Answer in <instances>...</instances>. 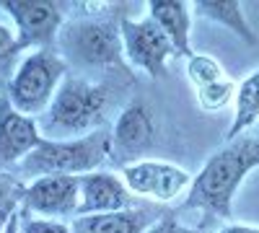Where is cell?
I'll use <instances>...</instances> for the list:
<instances>
[{
  "mask_svg": "<svg viewBox=\"0 0 259 233\" xmlns=\"http://www.w3.org/2000/svg\"><path fill=\"white\" fill-rule=\"evenodd\" d=\"M130 13L127 3H75L73 16L62 24L57 52L73 73L96 80L119 78L133 86L135 75L124 60L119 24Z\"/></svg>",
  "mask_w": 259,
  "mask_h": 233,
  "instance_id": "6da1fadb",
  "label": "cell"
},
{
  "mask_svg": "<svg viewBox=\"0 0 259 233\" xmlns=\"http://www.w3.org/2000/svg\"><path fill=\"white\" fill-rule=\"evenodd\" d=\"M254 168H259V137L241 135L236 140H226L221 151H215L194 174L179 210L200 213V228L205 230L215 220H228L233 213V200Z\"/></svg>",
  "mask_w": 259,
  "mask_h": 233,
  "instance_id": "7a4b0ae2",
  "label": "cell"
},
{
  "mask_svg": "<svg viewBox=\"0 0 259 233\" xmlns=\"http://www.w3.org/2000/svg\"><path fill=\"white\" fill-rule=\"evenodd\" d=\"M114 86L109 80H96L80 73H68L50 104L41 114L39 127L47 140H75L106 127L114 107Z\"/></svg>",
  "mask_w": 259,
  "mask_h": 233,
  "instance_id": "3957f363",
  "label": "cell"
},
{
  "mask_svg": "<svg viewBox=\"0 0 259 233\" xmlns=\"http://www.w3.org/2000/svg\"><path fill=\"white\" fill-rule=\"evenodd\" d=\"M112 163V127L75 137V140H45L16 168L21 181L39 176H85Z\"/></svg>",
  "mask_w": 259,
  "mask_h": 233,
  "instance_id": "277c9868",
  "label": "cell"
},
{
  "mask_svg": "<svg viewBox=\"0 0 259 233\" xmlns=\"http://www.w3.org/2000/svg\"><path fill=\"white\" fill-rule=\"evenodd\" d=\"M68 73H70V65L62 60L57 50H34L24 55L11 80L0 88H6L11 104L21 114L41 117L50 109L60 83L65 80Z\"/></svg>",
  "mask_w": 259,
  "mask_h": 233,
  "instance_id": "5b68a950",
  "label": "cell"
},
{
  "mask_svg": "<svg viewBox=\"0 0 259 233\" xmlns=\"http://www.w3.org/2000/svg\"><path fill=\"white\" fill-rule=\"evenodd\" d=\"M119 174L127 184V189L138 200L150 205H171L179 197H187L192 187V174L179 163L158 161V158H143L135 163H127L119 168Z\"/></svg>",
  "mask_w": 259,
  "mask_h": 233,
  "instance_id": "8992f818",
  "label": "cell"
},
{
  "mask_svg": "<svg viewBox=\"0 0 259 233\" xmlns=\"http://www.w3.org/2000/svg\"><path fill=\"white\" fill-rule=\"evenodd\" d=\"M3 11L16 29L21 50H57V36L65 24L62 6L55 0H0Z\"/></svg>",
  "mask_w": 259,
  "mask_h": 233,
  "instance_id": "52a82bcc",
  "label": "cell"
},
{
  "mask_svg": "<svg viewBox=\"0 0 259 233\" xmlns=\"http://www.w3.org/2000/svg\"><path fill=\"white\" fill-rule=\"evenodd\" d=\"M119 31H122V47H124L127 65L153 80H158L166 73L168 60L177 57V50L168 41V36L148 16L145 18L124 16L119 24Z\"/></svg>",
  "mask_w": 259,
  "mask_h": 233,
  "instance_id": "ba28073f",
  "label": "cell"
},
{
  "mask_svg": "<svg viewBox=\"0 0 259 233\" xmlns=\"http://www.w3.org/2000/svg\"><path fill=\"white\" fill-rule=\"evenodd\" d=\"M80 207V176H39L24 184L18 210L36 215V218H52L65 220L78 218Z\"/></svg>",
  "mask_w": 259,
  "mask_h": 233,
  "instance_id": "9c48e42d",
  "label": "cell"
},
{
  "mask_svg": "<svg viewBox=\"0 0 259 233\" xmlns=\"http://www.w3.org/2000/svg\"><path fill=\"white\" fill-rule=\"evenodd\" d=\"M156 117L148 101H127L112 124V163H135L143 161V153L156 143Z\"/></svg>",
  "mask_w": 259,
  "mask_h": 233,
  "instance_id": "30bf717a",
  "label": "cell"
},
{
  "mask_svg": "<svg viewBox=\"0 0 259 233\" xmlns=\"http://www.w3.org/2000/svg\"><path fill=\"white\" fill-rule=\"evenodd\" d=\"M45 140L39 122L21 114L11 104L6 88H0V171L18 168Z\"/></svg>",
  "mask_w": 259,
  "mask_h": 233,
  "instance_id": "8fae6325",
  "label": "cell"
},
{
  "mask_svg": "<svg viewBox=\"0 0 259 233\" xmlns=\"http://www.w3.org/2000/svg\"><path fill=\"white\" fill-rule=\"evenodd\" d=\"M143 205L133 192L127 189L122 174L101 168L80 176V207L78 215H99V213H117Z\"/></svg>",
  "mask_w": 259,
  "mask_h": 233,
  "instance_id": "7c38bea8",
  "label": "cell"
},
{
  "mask_svg": "<svg viewBox=\"0 0 259 233\" xmlns=\"http://www.w3.org/2000/svg\"><path fill=\"white\" fill-rule=\"evenodd\" d=\"M166 213L168 210L161 205L143 202L130 210H117V213L78 215L70 220V228L73 233H148Z\"/></svg>",
  "mask_w": 259,
  "mask_h": 233,
  "instance_id": "4fadbf2b",
  "label": "cell"
},
{
  "mask_svg": "<svg viewBox=\"0 0 259 233\" xmlns=\"http://www.w3.org/2000/svg\"><path fill=\"white\" fill-rule=\"evenodd\" d=\"M192 6L179 3V0H150L148 3V18H153L161 26V31L168 36V41L174 44L177 57H192Z\"/></svg>",
  "mask_w": 259,
  "mask_h": 233,
  "instance_id": "5bb4252c",
  "label": "cell"
},
{
  "mask_svg": "<svg viewBox=\"0 0 259 233\" xmlns=\"http://www.w3.org/2000/svg\"><path fill=\"white\" fill-rule=\"evenodd\" d=\"M192 13L228 29L231 34L239 36L246 47L259 44V36L251 29L249 18L244 13V6L239 3V0H197V3H192Z\"/></svg>",
  "mask_w": 259,
  "mask_h": 233,
  "instance_id": "9a60e30c",
  "label": "cell"
},
{
  "mask_svg": "<svg viewBox=\"0 0 259 233\" xmlns=\"http://www.w3.org/2000/svg\"><path fill=\"white\" fill-rule=\"evenodd\" d=\"M259 122V68L239 80L233 99V119L226 132V140H236L249 135V130Z\"/></svg>",
  "mask_w": 259,
  "mask_h": 233,
  "instance_id": "2e32d148",
  "label": "cell"
},
{
  "mask_svg": "<svg viewBox=\"0 0 259 233\" xmlns=\"http://www.w3.org/2000/svg\"><path fill=\"white\" fill-rule=\"evenodd\" d=\"M236 86L239 83H233L228 75L215 80V83H207L202 88H194V99H197V107L202 112H221L226 109L228 104H233L236 99Z\"/></svg>",
  "mask_w": 259,
  "mask_h": 233,
  "instance_id": "e0dca14e",
  "label": "cell"
},
{
  "mask_svg": "<svg viewBox=\"0 0 259 233\" xmlns=\"http://www.w3.org/2000/svg\"><path fill=\"white\" fill-rule=\"evenodd\" d=\"M184 73H187V80L192 83V88H202V86H207V83H215V80L226 78V70H223L221 62L215 57H210V55H200V52L187 57Z\"/></svg>",
  "mask_w": 259,
  "mask_h": 233,
  "instance_id": "ac0fdd59",
  "label": "cell"
},
{
  "mask_svg": "<svg viewBox=\"0 0 259 233\" xmlns=\"http://www.w3.org/2000/svg\"><path fill=\"white\" fill-rule=\"evenodd\" d=\"M21 55H24V50H21L16 29L8 24H0V86H6L11 75L16 73L18 62L24 60Z\"/></svg>",
  "mask_w": 259,
  "mask_h": 233,
  "instance_id": "d6986e66",
  "label": "cell"
},
{
  "mask_svg": "<svg viewBox=\"0 0 259 233\" xmlns=\"http://www.w3.org/2000/svg\"><path fill=\"white\" fill-rule=\"evenodd\" d=\"M21 215V233H73L70 223L52 220V218H36L26 210H18Z\"/></svg>",
  "mask_w": 259,
  "mask_h": 233,
  "instance_id": "ffe728a7",
  "label": "cell"
},
{
  "mask_svg": "<svg viewBox=\"0 0 259 233\" xmlns=\"http://www.w3.org/2000/svg\"><path fill=\"white\" fill-rule=\"evenodd\" d=\"M21 192H24V181L11 171H0V210L18 207Z\"/></svg>",
  "mask_w": 259,
  "mask_h": 233,
  "instance_id": "44dd1931",
  "label": "cell"
},
{
  "mask_svg": "<svg viewBox=\"0 0 259 233\" xmlns=\"http://www.w3.org/2000/svg\"><path fill=\"white\" fill-rule=\"evenodd\" d=\"M148 233H207V230L200 228V225H184L179 220V210H168Z\"/></svg>",
  "mask_w": 259,
  "mask_h": 233,
  "instance_id": "7402d4cb",
  "label": "cell"
},
{
  "mask_svg": "<svg viewBox=\"0 0 259 233\" xmlns=\"http://www.w3.org/2000/svg\"><path fill=\"white\" fill-rule=\"evenodd\" d=\"M215 233H259V225H249V223H223Z\"/></svg>",
  "mask_w": 259,
  "mask_h": 233,
  "instance_id": "603a6c76",
  "label": "cell"
},
{
  "mask_svg": "<svg viewBox=\"0 0 259 233\" xmlns=\"http://www.w3.org/2000/svg\"><path fill=\"white\" fill-rule=\"evenodd\" d=\"M6 233H21V215H18V210L11 215V220L6 225Z\"/></svg>",
  "mask_w": 259,
  "mask_h": 233,
  "instance_id": "cb8c5ba5",
  "label": "cell"
},
{
  "mask_svg": "<svg viewBox=\"0 0 259 233\" xmlns=\"http://www.w3.org/2000/svg\"><path fill=\"white\" fill-rule=\"evenodd\" d=\"M18 207H8V210H0V233H6V225H8V220H11V215L16 213Z\"/></svg>",
  "mask_w": 259,
  "mask_h": 233,
  "instance_id": "d4e9b609",
  "label": "cell"
}]
</instances>
